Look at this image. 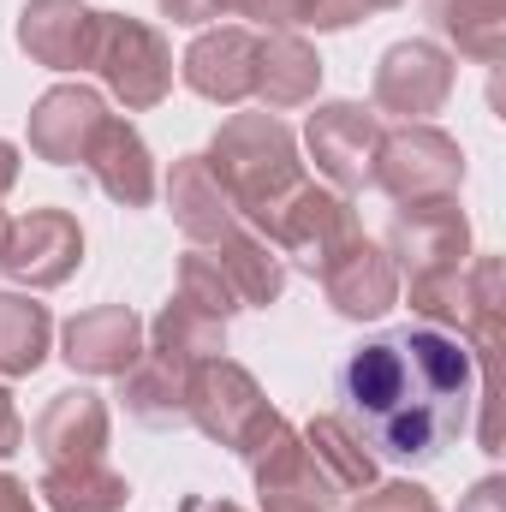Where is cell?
Returning <instances> with one entry per match:
<instances>
[{"label": "cell", "mask_w": 506, "mask_h": 512, "mask_svg": "<svg viewBox=\"0 0 506 512\" xmlns=\"http://www.w3.org/2000/svg\"><path fill=\"white\" fill-rule=\"evenodd\" d=\"M30 441L48 465H96L108 453V399L90 387H66L30 423Z\"/></svg>", "instance_id": "cell-15"}, {"label": "cell", "mask_w": 506, "mask_h": 512, "mask_svg": "<svg viewBox=\"0 0 506 512\" xmlns=\"http://www.w3.org/2000/svg\"><path fill=\"white\" fill-rule=\"evenodd\" d=\"M90 72L126 102V114H149L173 90V48L155 24L131 12H96V54Z\"/></svg>", "instance_id": "cell-6"}, {"label": "cell", "mask_w": 506, "mask_h": 512, "mask_svg": "<svg viewBox=\"0 0 506 512\" xmlns=\"http://www.w3.org/2000/svg\"><path fill=\"white\" fill-rule=\"evenodd\" d=\"M393 6H405V0H370V12H393Z\"/></svg>", "instance_id": "cell-39"}, {"label": "cell", "mask_w": 506, "mask_h": 512, "mask_svg": "<svg viewBox=\"0 0 506 512\" xmlns=\"http://www.w3.org/2000/svg\"><path fill=\"white\" fill-rule=\"evenodd\" d=\"M459 512H506V483H501V477H483Z\"/></svg>", "instance_id": "cell-34"}, {"label": "cell", "mask_w": 506, "mask_h": 512, "mask_svg": "<svg viewBox=\"0 0 506 512\" xmlns=\"http://www.w3.org/2000/svg\"><path fill=\"white\" fill-rule=\"evenodd\" d=\"M6 239H12V215H0V262H6Z\"/></svg>", "instance_id": "cell-38"}, {"label": "cell", "mask_w": 506, "mask_h": 512, "mask_svg": "<svg viewBox=\"0 0 506 512\" xmlns=\"http://www.w3.org/2000/svg\"><path fill=\"white\" fill-rule=\"evenodd\" d=\"M12 185H18V143H6V137H0V197H6Z\"/></svg>", "instance_id": "cell-36"}, {"label": "cell", "mask_w": 506, "mask_h": 512, "mask_svg": "<svg viewBox=\"0 0 506 512\" xmlns=\"http://www.w3.org/2000/svg\"><path fill=\"white\" fill-rule=\"evenodd\" d=\"M155 352H167V358H179V364H203V358H221L227 352V322H215V316H203L197 304H185V298H173L161 316H155Z\"/></svg>", "instance_id": "cell-27"}, {"label": "cell", "mask_w": 506, "mask_h": 512, "mask_svg": "<svg viewBox=\"0 0 506 512\" xmlns=\"http://www.w3.org/2000/svg\"><path fill=\"white\" fill-rule=\"evenodd\" d=\"M322 292H328L334 316H346V322H376V316H387V310L399 304V268H393V256L381 251V245L352 239L346 251L328 262Z\"/></svg>", "instance_id": "cell-18"}, {"label": "cell", "mask_w": 506, "mask_h": 512, "mask_svg": "<svg viewBox=\"0 0 506 512\" xmlns=\"http://www.w3.org/2000/svg\"><path fill=\"white\" fill-rule=\"evenodd\" d=\"M501 280H506L501 256L471 251L465 268L411 280V310L423 316V328H453V340H465L471 358L483 364V358L501 346V310H506Z\"/></svg>", "instance_id": "cell-3"}, {"label": "cell", "mask_w": 506, "mask_h": 512, "mask_svg": "<svg viewBox=\"0 0 506 512\" xmlns=\"http://www.w3.org/2000/svg\"><path fill=\"white\" fill-rule=\"evenodd\" d=\"M84 167H90V179L102 185V197H114L120 209H149L155 191H161V173H155V155H149L143 131L131 126V120H120V114H108V120L96 126Z\"/></svg>", "instance_id": "cell-17"}, {"label": "cell", "mask_w": 506, "mask_h": 512, "mask_svg": "<svg viewBox=\"0 0 506 512\" xmlns=\"http://www.w3.org/2000/svg\"><path fill=\"white\" fill-rule=\"evenodd\" d=\"M36 495H42L48 512H126L131 483L108 459H96V465H48Z\"/></svg>", "instance_id": "cell-25"}, {"label": "cell", "mask_w": 506, "mask_h": 512, "mask_svg": "<svg viewBox=\"0 0 506 512\" xmlns=\"http://www.w3.org/2000/svg\"><path fill=\"white\" fill-rule=\"evenodd\" d=\"M352 512H441V507H435V495L423 483H376V489L358 495Z\"/></svg>", "instance_id": "cell-30"}, {"label": "cell", "mask_w": 506, "mask_h": 512, "mask_svg": "<svg viewBox=\"0 0 506 512\" xmlns=\"http://www.w3.org/2000/svg\"><path fill=\"white\" fill-rule=\"evenodd\" d=\"M322 90V60L298 30H268L256 42V90L251 102H262V114H292L310 108Z\"/></svg>", "instance_id": "cell-19"}, {"label": "cell", "mask_w": 506, "mask_h": 512, "mask_svg": "<svg viewBox=\"0 0 506 512\" xmlns=\"http://www.w3.org/2000/svg\"><path fill=\"white\" fill-rule=\"evenodd\" d=\"M102 120H108L102 90H90V84H54L30 108V155L48 161V167H78L90 155V137H96Z\"/></svg>", "instance_id": "cell-13"}, {"label": "cell", "mask_w": 506, "mask_h": 512, "mask_svg": "<svg viewBox=\"0 0 506 512\" xmlns=\"http://www.w3.org/2000/svg\"><path fill=\"white\" fill-rule=\"evenodd\" d=\"M18 48L48 72H90L96 6H84V0H30L18 12Z\"/></svg>", "instance_id": "cell-16"}, {"label": "cell", "mask_w": 506, "mask_h": 512, "mask_svg": "<svg viewBox=\"0 0 506 512\" xmlns=\"http://www.w3.org/2000/svg\"><path fill=\"white\" fill-rule=\"evenodd\" d=\"M84 262V227L78 215L66 209H30L12 221V239H6V262L0 274H12L24 292H48V286H66Z\"/></svg>", "instance_id": "cell-11"}, {"label": "cell", "mask_w": 506, "mask_h": 512, "mask_svg": "<svg viewBox=\"0 0 506 512\" xmlns=\"http://www.w3.org/2000/svg\"><path fill=\"white\" fill-rule=\"evenodd\" d=\"M185 423H197L209 441L233 447V453L251 465L256 453L274 441V429H280L286 417L262 399V387H256V376L245 364H233V358H203V364L191 370Z\"/></svg>", "instance_id": "cell-4"}, {"label": "cell", "mask_w": 506, "mask_h": 512, "mask_svg": "<svg viewBox=\"0 0 506 512\" xmlns=\"http://www.w3.org/2000/svg\"><path fill=\"white\" fill-rule=\"evenodd\" d=\"M364 12H370V0H292V30L298 24H310V30H352Z\"/></svg>", "instance_id": "cell-29"}, {"label": "cell", "mask_w": 506, "mask_h": 512, "mask_svg": "<svg viewBox=\"0 0 506 512\" xmlns=\"http://www.w3.org/2000/svg\"><path fill=\"white\" fill-rule=\"evenodd\" d=\"M18 447H24V417H18L12 393H6V382H0V465H6Z\"/></svg>", "instance_id": "cell-33"}, {"label": "cell", "mask_w": 506, "mask_h": 512, "mask_svg": "<svg viewBox=\"0 0 506 512\" xmlns=\"http://www.w3.org/2000/svg\"><path fill=\"white\" fill-rule=\"evenodd\" d=\"M203 251L215 256V268L227 274V286L239 292L245 310H268V304L286 292V262H280V251L256 233L251 221L227 227V233H221L215 245H203Z\"/></svg>", "instance_id": "cell-21"}, {"label": "cell", "mask_w": 506, "mask_h": 512, "mask_svg": "<svg viewBox=\"0 0 506 512\" xmlns=\"http://www.w3.org/2000/svg\"><path fill=\"white\" fill-rule=\"evenodd\" d=\"M376 185L393 203L459 197V185H465V149H459V137H447L441 126H405V131H393V137H381Z\"/></svg>", "instance_id": "cell-7"}, {"label": "cell", "mask_w": 506, "mask_h": 512, "mask_svg": "<svg viewBox=\"0 0 506 512\" xmlns=\"http://www.w3.org/2000/svg\"><path fill=\"white\" fill-rule=\"evenodd\" d=\"M161 12H167L173 24H185V30H203V24L221 18V0H161Z\"/></svg>", "instance_id": "cell-32"}, {"label": "cell", "mask_w": 506, "mask_h": 512, "mask_svg": "<svg viewBox=\"0 0 506 512\" xmlns=\"http://www.w3.org/2000/svg\"><path fill=\"white\" fill-rule=\"evenodd\" d=\"M221 18H251L262 30H292V0H221Z\"/></svg>", "instance_id": "cell-31"}, {"label": "cell", "mask_w": 506, "mask_h": 512, "mask_svg": "<svg viewBox=\"0 0 506 512\" xmlns=\"http://www.w3.org/2000/svg\"><path fill=\"white\" fill-rule=\"evenodd\" d=\"M256 36L251 24H215V30H203L191 48H185V60H179V78L203 96V102H215V108H239V102H251L256 90Z\"/></svg>", "instance_id": "cell-12"}, {"label": "cell", "mask_w": 506, "mask_h": 512, "mask_svg": "<svg viewBox=\"0 0 506 512\" xmlns=\"http://www.w3.org/2000/svg\"><path fill=\"white\" fill-rule=\"evenodd\" d=\"M179 512H245V507H233V501H215V495H185V507Z\"/></svg>", "instance_id": "cell-37"}, {"label": "cell", "mask_w": 506, "mask_h": 512, "mask_svg": "<svg viewBox=\"0 0 506 512\" xmlns=\"http://www.w3.org/2000/svg\"><path fill=\"white\" fill-rule=\"evenodd\" d=\"M453 78H459V66H453V54L441 42H429V36L393 42L376 66V90H370L376 102L370 108L376 114H399L405 126H429V114L447 108Z\"/></svg>", "instance_id": "cell-8"}, {"label": "cell", "mask_w": 506, "mask_h": 512, "mask_svg": "<svg viewBox=\"0 0 506 512\" xmlns=\"http://www.w3.org/2000/svg\"><path fill=\"white\" fill-rule=\"evenodd\" d=\"M0 512H36L30 489H24L18 477H6V471H0Z\"/></svg>", "instance_id": "cell-35"}, {"label": "cell", "mask_w": 506, "mask_h": 512, "mask_svg": "<svg viewBox=\"0 0 506 512\" xmlns=\"http://www.w3.org/2000/svg\"><path fill=\"white\" fill-rule=\"evenodd\" d=\"M280 262H292L298 274H310V280H322L328 274V262L346 251L352 239H364V221H358V209H352V197L346 191H322V185H298L262 227H256Z\"/></svg>", "instance_id": "cell-5"}, {"label": "cell", "mask_w": 506, "mask_h": 512, "mask_svg": "<svg viewBox=\"0 0 506 512\" xmlns=\"http://www.w3.org/2000/svg\"><path fill=\"white\" fill-rule=\"evenodd\" d=\"M209 173L221 179V191L239 203V215L262 227L298 185H304V161H298V137L280 114H233L221 120L215 143L203 149Z\"/></svg>", "instance_id": "cell-2"}, {"label": "cell", "mask_w": 506, "mask_h": 512, "mask_svg": "<svg viewBox=\"0 0 506 512\" xmlns=\"http://www.w3.org/2000/svg\"><path fill=\"white\" fill-rule=\"evenodd\" d=\"M381 251L393 256V268H405L411 280L447 274V268H465V262H471V221H465L459 197H441V203H399V215H393Z\"/></svg>", "instance_id": "cell-10"}, {"label": "cell", "mask_w": 506, "mask_h": 512, "mask_svg": "<svg viewBox=\"0 0 506 512\" xmlns=\"http://www.w3.org/2000/svg\"><path fill=\"white\" fill-rule=\"evenodd\" d=\"M179 298H185V304H197V310H203V316H215V322H227L233 310H245V304H239V292L227 286V274L215 268V256L203 251V245L179 256Z\"/></svg>", "instance_id": "cell-28"}, {"label": "cell", "mask_w": 506, "mask_h": 512, "mask_svg": "<svg viewBox=\"0 0 506 512\" xmlns=\"http://www.w3.org/2000/svg\"><path fill=\"white\" fill-rule=\"evenodd\" d=\"M167 209H173V221H179V233L191 245H215L227 227L245 221L239 203L221 191V179L209 173L203 155H179L173 161V173H167Z\"/></svg>", "instance_id": "cell-20"}, {"label": "cell", "mask_w": 506, "mask_h": 512, "mask_svg": "<svg viewBox=\"0 0 506 512\" xmlns=\"http://www.w3.org/2000/svg\"><path fill=\"white\" fill-rule=\"evenodd\" d=\"M435 30L477 66H501L506 48V0H429Z\"/></svg>", "instance_id": "cell-26"}, {"label": "cell", "mask_w": 506, "mask_h": 512, "mask_svg": "<svg viewBox=\"0 0 506 512\" xmlns=\"http://www.w3.org/2000/svg\"><path fill=\"white\" fill-rule=\"evenodd\" d=\"M48 340H54L48 304H36V292H0V382L36 376L48 364Z\"/></svg>", "instance_id": "cell-24"}, {"label": "cell", "mask_w": 506, "mask_h": 512, "mask_svg": "<svg viewBox=\"0 0 506 512\" xmlns=\"http://www.w3.org/2000/svg\"><path fill=\"white\" fill-rule=\"evenodd\" d=\"M298 435H304L310 465L340 489V501H358L364 489H376V459H370V447H364L340 417H310Z\"/></svg>", "instance_id": "cell-23"}, {"label": "cell", "mask_w": 506, "mask_h": 512, "mask_svg": "<svg viewBox=\"0 0 506 512\" xmlns=\"http://www.w3.org/2000/svg\"><path fill=\"white\" fill-rule=\"evenodd\" d=\"M381 137H387V126H381L376 108H364V102H322L310 114V126H304L316 173H328L334 191H346V197L376 185Z\"/></svg>", "instance_id": "cell-9"}, {"label": "cell", "mask_w": 506, "mask_h": 512, "mask_svg": "<svg viewBox=\"0 0 506 512\" xmlns=\"http://www.w3.org/2000/svg\"><path fill=\"white\" fill-rule=\"evenodd\" d=\"M191 370L197 364H179V358H167V352H143L137 364H131L126 376V411L137 423H149V429H179L185 423V393H191Z\"/></svg>", "instance_id": "cell-22"}, {"label": "cell", "mask_w": 506, "mask_h": 512, "mask_svg": "<svg viewBox=\"0 0 506 512\" xmlns=\"http://www.w3.org/2000/svg\"><path fill=\"white\" fill-rule=\"evenodd\" d=\"M483 399V364L441 328H393L346 352L340 423L387 465H435Z\"/></svg>", "instance_id": "cell-1"}, {"label": "cell", "mask_w": 506, "mask_h": 512, "mask_svg": "<svg viewBox=\"0 0 506 512\" xmlns=\"http://www.w3.org/2000/svg\"><path fill=\"white\" fill-rule=\"evenodd\" d=\"M60 358L78 376H126L131 364L143 358V322L131 304H96L78 310L60 334Z\"/></svg>", "instance_id": "cell-14"}]
</instances>
